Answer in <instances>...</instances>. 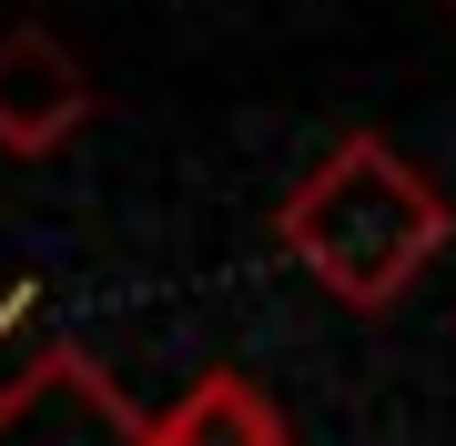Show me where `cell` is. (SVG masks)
Instances as JSON below:
<instances>
[{
    "label": "cell",
    "instance_id": "5",
    "mask_svg": "<svg viewBox=\"0 0 456 446\" xmlns=\"http://www.w3.org/2000/svg\"><path fill=\"white\" fill-rule=\"evenodd\" d=\"M31 304H41V284H31V274L0 284V385L20 376V355H11V345H20V325H31Z\"/></svg>",
    "mask_w": 456,
    "mask_h": 446
},
{
    "label": "cell",
    "instance_id": "6",
    "mask_svg": "<svg viewBox=\"0 0 456 446\" xmlns=\"http://www.w3.org/2000/svg\"><path fill=\"white\" fill-rule=\"evenodd\" d=\"M446 11H456V0H446Z\"/></svg>",
    "mask_w": 456,
    "mask_h": 446
},
{
    "label": "cell",
    "instance_id": "1",
    "mask_svg": "<svg viewBox=\"0 0 456 446\" xmlns=\"http://www.w3.org/2000/svg\"><path fill=\"white\" fill-rule=\"evenodd\" d=\"M446 233H456L446 182L426 163H406L386 133H345L325 163L274 203V244L355 314H386L446 254Z\"/></svg>",
    "mask_w": 456,
    "mask_h": 446
},
{
    "label": "cell",
    "instance_id": "3",
    "mask_svg": "<svg viewBox=\"0 0 456 446\" xmlns=\"http://www.w3.org/2000/svg\"><path fill=\"white\" fill-rule=\"evenodd\" d=\"M102 112V92H92V71L71 61L51 31H0V152L11 163H41V152H61L82 122Z\"/></svg>",
    "mask_w": 456,
    "mask_h": 446
},
{
    "label": "cell",
    "instance_id": "4",
    "mask_svg": "<svg viewBox=\"0 0 456 446\" xmlns=\"http://www.w3.org/2000/svg\"><path fill=\"white\" fill-rule=\"evenodd\" d=\"M152 446H294V426L274 416V396H264L254 376L203 365V376L152 416Z\"/></svg>",
    "mask_w": 456,
    "mask_h": 446
},
{
    "label": "cell",
    "instance_id": "2",
    "mask_svg": "<svg viewBox=\"0 0 456 446\" xmlns=\"http://www.w3.org/2000/svg\"><path fill=\"white\" fill-rule=\"evenodd\" d=\"M0 446H152V416L112 385V365L92 345L51 335L0 385Z\"/></svg>",
    "mask_w": 456,
    "mask_h": 446
}]
</instances>
